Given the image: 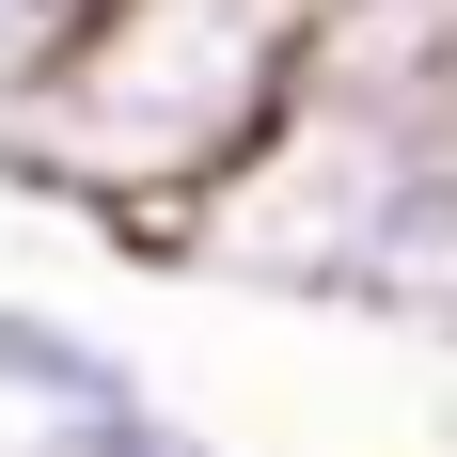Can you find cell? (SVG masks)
Here are the masks:
<instances>
[{
    "instance_id": "3",
    "label": "cell",
    "mask_w": 457,
    "mask_h": 457,
    "mask_svg": "<svg viewBox=\"0 0 457 457\" xmlns=\"http://www.w3.org/2000/svg\"><path fill=\"white\" fill-rule=\"evenodd\" d=\"M95 395H142V363L79 316V300H16V284H0V426L95 411Z\"/></svg>"
},
{
    "instance_id": "5",
    "label": "cell",
    "mask_w": 457,
    "mask_h": 457,
    "mask_svg": "<svg viewBox=\"0 0 457 457\" xmlns=\"http://www.w3.org/2000/svg\"><path fill=\"white\" fill-rule=\"evenodd\" d=\"M47 32H63V0H0V111L32 95V63H47Z\"/></svg>"
},
{
    "instance_id": "2",
    "label": "cell",
    "mask_w": 457,
    "mask_h": 457,
    "mask_svg": "<svg viewBox=\"0 0 457 457\" xmlns=\"http://www.w3.org/2000/svg\"><path fill=\"white\" fill-rule=\"evenodd\" d=\"M174 269L269 284L300 316H363V331H442L457 300V127H363L284 95V127L189 205Z\"/></svg>"
},
{
    "instance_id": "1",
    "label": "cell",
    "mask_w": 457,
    "mask_h": 457,
    "mask_svg": "<svg viewBox=\"0 0 457 457\" xmlns=\"http://www.w3.org/2000/svg\"><path fill=\"white\" fill-rule=\"evenodd\" d=\"M316 0H63L32 95L0 111V174L47 221L174 253L189 205L284 127Z\"/></svg>"
},
{
    "instance_id": "4",
    "label": "cell",
    "mask_w": 457,
    "mask_h": 457,
    "mask_svg": "<svg viewBox=\"0 0 457 457\" xmlns=\"http://www.w3.org/2000/svg\"><path fill=\"white\" fill-rule=\"evenodd\" d=\"M0 457H221L205 426L142 378V395H95V411H47V426H0Z\"/></svg>"
}]
</instances>
